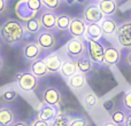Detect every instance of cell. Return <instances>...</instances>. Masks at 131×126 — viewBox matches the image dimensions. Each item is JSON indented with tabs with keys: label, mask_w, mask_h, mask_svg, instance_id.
<instances>
[{
	"label": "cell",
	"mask_w": 131,
	"mask_h": 126,
	"mask_svg": "<svg viewBox=\"0 0 131 126\" xmlns=\"http://www.w3.org/2000/svg\"><path fill=\"white\" fill-rule=\"evenodd\" d=\"M64 51H66V54L70 59L77 60L85 55L86 46H85V43L81 38H71L66 44Z\"/></svg>",
	"instance_id": "cell-3"
},
{
	"label": "cell",
	"mask_w": 131,
	"mask_h": 126,
	"mask_svg": "<svg viewBox=\"0 0 131 126\" xmlns=\"http://www.w3.org/2000/svg\"><path fill=\"white\" fill-rule=\"evenodd\" d=\"M124 126H131V115L128 116V119H127V122H125Z\"/></svg>",
	"instance_id": "cell-39"
},
{
	"label": "cell",
	"mask_w": 131,
	"mask_h": 126,
	"mask_svg": "<svg viewBox=\"0 0 131 126\" xmlns=\"http://www.w3.org/2000/svg\"><path fill=\"white\" fill-rule=\"evenodd\" d=\"M88 122L84 118H72L70 119L68 126H88Z\"/></svg>",
	"instance_id": "cell-33"
},
{
	"label": "cell",
	"mask_w": 131,
	"mask_h": 126,
	"mask_svg": "<svg viewBox=\"0 0 131 126\" xmlns=\"http://www.w3.org/2000/svg\"><path fill=\"white\" fill-rule=\"evenodd\" d=\"M86 27H88V23L83 18L74 17L71 18L68 31L70 36H72V38H82L86 32Z\"/></svg>",
	"instance_id": "cell-9"
},
{
	"label": "cell",
	"mask_w": 131,
	"mask_h": 126,
	"mask_svg": "<svg viewBox=\"0 0 131 126\" xmlns=\"http://www.w3.org/2000/svg\"><path fill=\"white\" fill-rule=\"evenodd\" d=\"M43 102L47 106L58 107L61 102V94L55 87H46L43 92Z\"/></svg>",
	"instance_id": "cell-11"
},
{
	"label": "cell",
	"mask_w": 131,
	"mask_h": 126,
	"mask_svg": "<svg viewBox=\"0 0 131 126\" xmlns=\"http://www.w3.org/2000/svg\"><path fill=\"white\" fill-rule=\"evenodd\" d=\"M102 108H104V110L108 111V112H113L114 108H115V102H114V100L113 99L106 100V101L104 102V104H102Z\"/></svg>",
	"instance_id": "cell-32"
},
{
	"label": "cell",
	"mask_w": 131,
	"mask_h": 126,
	"mask_svg": "<svg viewBox=\"0 0 131 126\" xmlns=\"http://www.w3.org/2000/svg\"><path fill=\"white\" fill-rule=\"evenodd\" d=\"M75 63H76V68H77V71L79 72V73L82 74H88L90 73L91 71H92L93 69V64L92 62L90 61V59L89 57H86L85 55L82 57H79V59L75 60Z\"/></svg>",
	"instance_id": "cell-20"
},
{
	"label": "cell",
	"mask_w": 131,
	"mask_h": 126,
	"mask_svg": "<svg viewBox=\"0 0 131 126\" xmlns=\"http://www.w3.org/2000/svg\"><path fill=\"white\" fill-rule=\"evenodd\" d=\"M17 91L16 90H8V91H5L1 95V99L4 102L6 103H13L16 99H17Z\"/></svg>",
	"instance_id": "cell-28"
},
{
	"label": "cell",
	"mask_w": 131,
	"mask_h": 126,
	"mask_svg": "<svg viewBox=\"0 0 131 126\" xmlns=\"http://www.w3.org/2000/svg\"><path fill=\"white\" fill-rule=\"evenodd\" d=\"M2 67H4V61H2V57L0 56V71H1Z\"/></svg>",
	"instance_id": "cell-42"
},
{
	"label": "cell",
	"mask_w": 131,
	"mask_h": 126,
	"mask_svg": "<svg viewBox=\"0 0 131 126\" xmlns=\"http://www.w3.org/2000/svg\"><path fill=\"white\" fill-rule=\"evenodd\" d=\"M68 85L72 90H83L86 86V77L84 74L79 73V72H76L74 76L68 78Z\"/></svg>",
	"instance_id": "cell-18"
},
{
	"label": "cell",
	"mask_w": 131,
	"mask_h": 126,
	"mask_svg": "<svg viewBox=\"0 0 131 126\" xmlns=\"http://www.w3.org/2000/svg\"><path fill=\"white\" fill-rule=\"evenodd\" d=\"M7 10V1L6 0H0V15L4 14Z\"/></svg>",
	"instance_id": "cell-35"
},
{
	"label": "cell",
	"mask_w": 131,
	"mask_h": 126,
	"mask_svg": "<svg viewBox=\"0 0 131 126\" xmlns=\"http://www.w3.org/2000/svg\"><path fill=\"white\" fill-rule=\"evenodd\" d=\"M83 101H84V104H85L86 108L93 109L99 104V97H98V95L95 94V93H93L92 91H89V92H86L85 94H84Z\"/></svg>",
	"instance_id": "cell-23"
},
{
	"label": "cell",
	"mask_w": 131,
	"mask_h": 126,
	"mask_svg": "<svg viewBox=\"0 0 131 126\" xmlns=\"http://www.w3.org/2000/svg\"><path fill=\"white\" fill-rule=\"evenodd\" d=\"M88 1L89 0H75V2H77V4H79V5H86Z\"/></svg>",
	"instance_id": "cell-38"
},
{
	"label": "cell",
	"mask_w": 131,
	"mask_h": 126,
	"mask_svg": "<svg viewBox=\"0 0 131 126\" xmlns=\"http://www.w3.org/2000/svg\"><path fill=\"white\" fill-rule=\"evenodd\" d=\"M98 7L104 17H111V16L115 15L118 8L117 2L114 0H100L98 2Z\"/></svg>",
	"instance_id": "cell-14"
},
{
	"label": "cell",
	"mask_w": 131,
	"mask_h": 126,
	"mask_svg": "<svg viewBox=\"0 0 131 126\" xmlns=\"http://www.w3.org/2000/svg\"><path fill=\"white\" fill-rule=\"evenodd\" d=\"M61 1L66 2L67 5H74L75 4V0H61Z\"/></svg>",
	"instance_id": "cell-41"
},
{
	"label": "cell",
	"mask_w": 131,
	"mask_h": 126,
	"mask_svg": "<svg viewBox=\"0 0 131 126\" xmlns=\"http://www.w3.org/2000/svg\"><path fill=\"white\" fill-rule=\"evenodd\" d=\"M58 114H59V110L57 109V107L44 104L38 112V119L45 120V122L50 123L54 119V117L58 115Z\"/></svg>",
	"instance_id": "cell-16"
},
{
	"label": "cell",
	"mask_w": 131,
	"mask_h": 126,
	"mask_svg": "<svg viewBox=\"0 0 131 126\" xmlns=\"http://www.w3.org/2000/svg\"><path fill=\"white\" fill-rule=\"evenodd\" d=\"M123 107L128 111H131V90L128 91L123 96Z\"/></svg>",
	"instance_id": "cell-31"
},
{
	"label": "cell",
	"mask_w": 131,
	"mask_h": 126,
	"mask_svg": "<svg viewBox=\"0 0 131 126\" xmlns=\"http://www.w3.org/2000/svg\"><path fill=\"white\" fill-rule=\"evenodd\" d=\"M43 61L45 63L46 68H47L48 73H58L61 69L62 63H63L62 57L58 53H52V54L47 55Z\"/></svg>",
	"instance_id": "cell-12"
},
{
	"label": "cell",
	"mask_w": 131,
	"mask_h": 126,
	"mask_svg": "<svg viewBox=\"0 0 131 126\" xmlns=\"http://www.w3.org/2000/svg\"><path fill=\"white\" fill-rule=\"evenodd\" d=\"M15 122V116L12 109L0 108V126H12Z\"/></svg>",
	"instance_id": "cell-21"
},
{
	"label": "cell",
	"mask_w": 131,
	"mask_h": 126,
	"mask_svg": "<svg viewBox=\"0 0 131 126\" xmlns=\"http://www.w3.org/2000/svg\"><path fill=\"white\" fill-rule=\"evenodd\" d=\"M57 14L52 10H45L40 11L38 18L39 23H40V27L43 30H47V31H51V30L55 29V23H57Z\"/></svg>",
	"instance_id": "cell-8"
},
{
	"label": "cell",
	"mask_w": 131,
	"mask_h": 126,
	"mask_svg": "<svg viewBox=\"0 0 131 126\" xmlns=\"http://www.w3.org/2000/svg\"><path fill=\"white\" fill-rule=\"evenodd\" d=\"M117 41L122 47L131 48V21L124 22L118 25L116 31Z\"/></svg>",
	"instance_id": "cell-6"
},
{
	"label": "cell",
	"mask_w": 131,
	"mask_h": 126,
	"mask_svg": "<svg viewBox=\"0 0 131 126\" xmlns=\"http://www.w3.org/2000/svg\"><path fill=\"white\" fill-rule=\"evenodd\" d=\"M102 14L100 11L98 4H89L85 6L83 10V20L85 21L88 24L91 23H99L102 20Z\"/></svg>",
	"instance_id": "cell-7"
},
{
	"label": "cell",
	"mask_w": 131,
	"mask_h": 126,
	"mask_svg": "<svg viewBox=\"0 0 131 126\" xmlns=\"http://www.w3.org/2000/svg\"><path fill=\"white\" fill-rule=\"evenodd\" d=\"M40 30H41V27H40V23H39L37 17H32V18H30V20H28L24 25V31H27L28 33H36L37 34Z\"/></svg>",
	"instance_id": "cell-25"
},
{
	"label": "cell",
	"mask_w": 131,
	"mask_h": 126,
	"mask_svg": "<svg viewBox=\"0 0 131 126\" xmlns=\"http://www.w3.org/2000/svg\"><path fill=\"white\" fill-rule=\"evenodd\" d=\"M92 1H94V2H99L100 0H92Z\"/></svg>",
	"instance_id": "cell-43"
},
{
	"label": "cell",
	"mask_w": 131,
	"mask_h": 126,
	"mask_svg": "<svg viewBox=\"0 0 131 126\" xmlns=\"http://www.w3.org/2000/svg\"><path fill=\"white\" fill-rule=\"evenodd\" d=\"M24 27L16 20H8L0 28V37L8 45L20 43L24 37Z\"/></svg>",
	"instance_id": "cell-1"
},
{
	"label": "cell",
	"mask_w": 131,
	"mask_h": 126,
	"mask_svg": "<svg viewBox=\"0 0 131 126\" xmlns=\"http://www.w3.org/2000/svg\"><path fill=\"white\" fill-rule=\"evenodd\" d=\"M12 126H29L25 122H22V120H20V122H14V124Z\"/></svg>",
	"instance_id": "cell-37"
},
{
	"label": "cell",
	"mask_w": 131,
	"mask_h": 126,
	"mask_svg": "<svg viewBox=\"0 0 131 126\" xmlns=\"http://www.w3.org/2000/svg\"><path fill=\"white\" fill-rule=\"evenodd\" d=\"M31 126H50V123L48 122H45V120H40L37 118L34 123H32Z\"/></svg>",
	"instance_id": "cell-34"
},
{
	"label": "cell",
	"mask_w": 131,
	"mask_h": 126,
	"mask_svg": "<svg viewBox=\"0 0 131 126\" xmlns=\"http://www.w3.org/2000/svg\"><path fill=\"white\" fill-rule=\"evenodd\" d=\"M36 43L43 51H52L57 45V39L51 31L40 30L36 36Z\"/></svg>",
	"instance_id": "cell-5"
},
{
	"label": "cell",
	"mask_w": 131,
	"mask_h": 126,
	"mask_svg": "<svg viewBox=\"0 0 131 126\" xmlns=\"http://www.w3.org/2000/svg\"><path fill=\"white\" fill-rule=\"evenodd\" d=\"M125 62H127V64L131 67V51L127 53V55H125Z\"/></svg>",
	"instance_id": "cell-36"
},
{
	"label": "cell",
	"mask_w": 131,
	"mask_h": 126,
	"mask_svg": "<svg viewBox=\"0 0 131 126\" xmlns=\"http://www.w3.org/2000/svg\"><path fill=\"white\" fill-rule=\"evenodd\" d=\"M41 49L38 46V44L36 41H30V43H27L24 46L22 47V55L27 61H36L38 60V57L40 56Z\"/></svg>",
	"instance_id": "cell-10"
},
{
	"label": "cell",
	"mask_w": 131,
	"mask_h": 126,
	"mask_svg": "<svg viewBox=\"0 0 131 126\" xmlns=\"http://www.w3.org/2000/svg\"><path fill=\"white\" fill-rule=\"evenodd\" d=\"M114 1H116V2H117V1H121V0H114Z\"/></svg>",
	"instance_id": "cell-44"
},
{
	"label": "cell",
	"mask_w": 131,
	"mask_h": 126,
	"mask_svg": "<svg viewBox=\"0 0 131 126\" xmlns=\"http://www.w3.org/2000/svg\"><path fill=\"white\" fill-rule=\"evenodd\" d=\"M17 86L23 92H34L38 86V78L31 72H23L17 76Z\"/></svg>",
	"instance_id": "cell-4"
},
{
	"label": "cell",
	"mask_w": 131,
	"mask_h": 126,
	"mask_svg": "<svg viewBox=\"0 0 131 126\" xmlns=\"http://www.w3.org/2000/svg\"><path fill=\"white\" fill-rule=\"evenodd\" d=\"M30 72L34 76H36L37 78H43V77L48 74L47 68H46L43 60H36V61L32 62L30 65Z\"/></svg>",
	"instance_id": "cell-19"
},
{
	"label": "cell",
	"mask_w": 131,
	"mask_h": 126,
	"mask_svg": "<svg viewBox=\"0 0 131 126\" xmlns=\"http://www.w3.org/2000/svg\"><path fill=\"white\" fill-rule=\"evenodd\" d=\"M99 24H100V27H101L102 34H105V36H114V34H116L118 24L114 18L102 17V20L100 21Z\"/></svg>",
	"instance_id": "cell-15"
},
{
	"label": "cell",
	"mask_w": 131,
	"mask_h": 126,
	"mask_svg": "<svg viewBox=\"0 0 131 126\" xmlns=\"http://www.w3.org/2000/svg\"><path fill=\"white\" fill-rule=\"evenodd\" d=\"M102 30L101 27H100L99 23H91V24H88L86 27V32L84 34V37L89 39H92V40L99 41L100 39L102 38Z\"/></svg>",
	"instance_id": "cell-17"
},
{
	"label": "cell",
	"mask_w": 131,
	"mask_h": 126,
	"mask_svg": "<svg viewBox=\"0 0 131 126\" xmlns=\"http://www.w3.org/2000/svg\"><path fill=\"white\" fill-rule=\"evenodd\" d=\"M61 0H41V4L47 10H57L61 6Z\"/></svg>",
	"instance_id": "cell-30"
},
{
	"label": "cell",
	"mask_w": 131,
	"mask_h": 126,
	"mask_svg": "<svg viewBox=\"0 0 131 126\" xmlns=\"http://www.w3.org/2000/svg\"><path fill=\"white\" fill-rule=\"evenodd\" d=\"M111 119L114 124H116L117 126L123 125L127 122L128 115H127V112L123 110H115V111H113V112H111Z\"/></svg>",
	"instance_id": "cell-26"
},
{
	"label": "cell",
	"mask_w": 131,
	"mask_h": 126,
	"mask_svg": "<svg viewBox=\"0 0 131 126\" xmlns=\"http://www.w3.org/2000/svg\"><path fill=\"white\" fill-rule=\"evenodd\" d=\"M85 41H86V49H88L90 61L92 63H95V64H104L105 47L99 41L89 39L86 37H85Z\"/></svg>",
	"instance_id": "cell-2"
},
{
	"label": "cell",
	"mask_w": 131,
	"mask_h": 126,
	"mask_svg": "<svg viewBox=\"0 0 131 126\" xmlns=\"http://www.w3.org/2000/svg\"><path fill=\"white\" fill-rule=\"evenodd\" d=\"M60 72H61V74L63 77H66V78H70L71 76H74V74L77 72V68H76V63H75V61H71V60L64 61L61 65Z\"/></svg>",
	"instance_id": "cell-22"
},
{
	"label": "cell",
	"mask_w": 131,
	"mask_h": 126,
	"mask_svg": "<svg viewBox=\"0 0 131 126\" xmlns=\"http://www.w3.org/2000/svg\"><path fill=\"white\" fill-rule=\"evenodd\" d=\"M121 60V52L115 46H108L105 48L104 52V64L114 67Z\"/></svg>",
	"instance_id": "cell-13"
},
{
	"label": "cell",
	"mask_w": 131,
	"mask_h": 126,
	"mask_svg": "<svg viewBox=\"0 0 131 126\" xmlns=\"http://www.w3.org/2000/svg\"><path fill=\"white\" fill-rule=\"evenodd\" d=\"M70 22H71V17L67 14H60L57 16V23H55V28L61 31L69 29Z\"/></svg>",
	"instance_id": "cell-24"
},
{
	"label": "cell",
	"mask_w": 131,
	"mask_h": 126,
	"mask_svg": "<svg viewBox=\"0 0 131 126\" xmlns=\"http://www.w3.org/2000/svg\"><path fill=\"white\" fill-rule=\"evenodd\" d=\"M70 122V118L66 114L59 112L54 117V119L50 123V126H68Z\"/></svg>",
	"instance_id": "cell-27"
},
{
	"label": "cell",
	"mask_w": 131,
	"mask_h": 126,
	"mask_svg": "<svg viewBox=\"0 0 131 126\" xmlns=\"http://www.w3.org/2000/svg\"><path fill=\"white\" fill-rule=\"evenodd\" d=\"M104 126H117V125L114 124V123L112 122V120H109V122H106V123H105Z\"/></svg>",
	"instance_id": "cell-40"
},
{
	"label": "cell",
	"mask_w": 131,
	"mask_h": 126,
	"mask_svg": "<svg viewBox=\"0 0 131 126\" xmlns=\"http://www.w3.org/2000/svg\"><path fill=\"white\" fill-rule=\"evenodd\" d=\"M25 5H27L28 9L34 14H37L43 7L41 0H25Z\"/></svg>",
	"instance_id": "cell-29"
}]
</instances>
